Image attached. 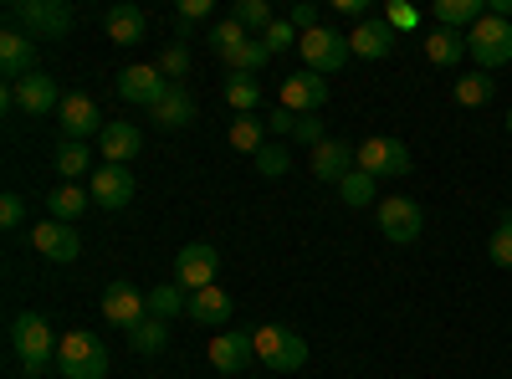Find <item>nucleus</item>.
<instances>
[{"label": "nucleus", "instance_id": "obj_1", "mask_svg": "<svg viewBox=\"0 0 512 379\" xmlns=\"http://www.w3.org/2000/svg\"><path fill=\"white\" fill-rule=\"evenodd\" d=\"M6 21H11V31H21L31 41H57L72 31V6H62V0H16Z\"/></svg>", "mask_w": 512, "mask_h": 379}, {"label": "nucleus", "instance_id": "obj_2", "mask_svg": "<svg viewBox=\"0 0 512 379\" xmlns=\"http://www.w3.org/2000/svg\"><path fill=\"white\" fill-rule=\"evenodd\" d=\"M57 333H52V323L41 318V313H21L16 323H11V349H16V359L26 364V374H41L52 359H57Z\"/></svg>", "mask_w": 512, "mask_h": 379}, {"label": "nucleus", "instance_id": "obj_3", "mask_svg": "<svg viewBox=\"0 0 512 379\" xmlns=\"http://www.w3.org/2000/svg\"><path fill=\"white\" fill-rule=\"evenodd\" d=\"M210 47H216V52L231 62V72H251V77L272 62V52L262 47V36H251L246 26H236V16L210 31Z\"/></svg>", "mask_w": 512, "mask_h": 379}, {"label": "nucleus", "instance_id": "obj_4", "mask_svg": "<svg viewBox=\"0 0 512 379\" xmlns=\"http://www.w3.org/2000/svg\"><path fill=\"white\" fill-rule=\"evenodd\" d=\"M57 369H62L67 379H103V374H108V344L98 339V333L72 328L67 339L57 344Z\"/></svg>", "mask_w": 512, "mask_h": 379}, {"label": "nucleus", "instance_id": "obj_5", "mask_svg": "<svg viewBox=\"0 0 512 379\" xmlns=\"http://www.w3.org/2000/svg\"><path fill=\"white\" fill-rule=\"evenodd\" d=\"M251 344H256V359H262L267 369H277V374H292V369L308 364V344L297 339L292 328H282V323L251 328Z\"/></svg>", "mask_w": 512, "mask_h": 379}, {"label": "nucleus", "instance_id": "obj_6", "mask_svg": "<svg viewBox=\"0 0 512 379\" xmlns=\"http://www.w3.org/2000/svg\"><path fill=\"white\" fill-rule=\"evenodd\" d=\"M466 57H477V72L507 67L512 62V21H502V16L487 11L472 31H466Z\"/></svg>", "mask_w": 512, "mask_h": 379}, {"label": "nucleus", "instance_id": "obj_7", "mask_svg": "<svg viewBox=\"0 0 512 379\" xmlns=\"http://www.w3.org/2000/svg\"><path fill=\"white\" fill-rule=\"evenodd\" d=\"M297 52H303V62H308V72H318V77H328V72H338V67H349V36L344 31H333V26H318V31H308L303 41H297Z\"/></svg>", "mask_w": 512, "mask_h": 379}, {"label": "nucleus", "instance_id": "obj_8", "mask_svg": "<svg viewBox=\"0 0 512 379\" xmlns=\"http://www.w3.org/2000/svg\"><path fill=\"white\" fill-rule=\"evenodd\" d=\"M359 170H364V175H374V180H390V175H410L415 164H410V149H405L400 139L374 134V139H364V144H359Z\"/></svg>", "mask_w": 512, "mask_h": 379}, {"label": "nucleus", "instance_id": "obj_9", "mask_svg": "<svg viewBox=\"0 0 512 379\" xmlns=\"http://www.w3.org/2000/svg\"><path fill=\"white\" fill-rule=\"evenodd\" d=\"M374 210H379V231H384V241H395V246L420 241V226H425L420 200H410V195H390V200H379Z\"/></svg>", "mask_w": 512, "mask_h": 379}, {"label": "nucleus", "instance_id": "obj_10", "mask_svg": "<svg viewBox=\"0 0 512 379\" xmlns=\"http://www.w3.org/2000/svg\"><path fill=\"white\" fill-rule=\"evenodd\" d=\"M216 272H221V251H216V246H205V241L180 246V257H175V282H180L185 292L216 287Z\"/></svg>", "mask_w": 512, "mask_h": 379}, {"label": "nucleus", "instance_id": "obj_11", "mask_svg": "<svg viewBox=\"0 0 512 379\" xmlns=\"http://www.w3.org/2000/svg\"><path fill=\"white\" fill-rule=\"evenodd\" d=\"M169 88H175V82L159 72V62H139V67H123V72H118V98H123V103L154 108Z\"/></svg>", "mask_w": 512, "mask_h": 379}, {"label": "nucleus", "instance_id": "obj_12", "mask_svg": "<svg viewBox=\"0 0 512 379\" xmlns=\"http://www.w3.org/2000/svg\"><path fill=\"white\" fill-rule=\"evenodd\" d=\"M6 108H21V113L41 118V113L62 108V88H57L47 72H31V77H21V82H11V88H6Z\"/></svg>", "mask_w": 512, "mask_h": 379}, {"label": "nucleus", "instance_id": "obj_13", "mask_svg": "<svg viewBox=\"0 0 512 379\" xmlns=\"http://www.w3.org/2000/svg\"><path fill=\"white\" fill-rule=\"evenodd\" d=\"M277 103L287 108V113H323V103H328V82L318 77V72H292V77H282V93H277Z\"/></svg>", "mask_w": 512, "mask_h": 379}, {"label": "nucleus", "instance_id": "obj_14", "mask_svg": "<svg viewBox=\"0 0 512 379\" xmlns=\"http://www.w3.org/2000/svg\"><path fill=\"white\" fill-rule=\"evenodd\" d=\"M103 318L113 328H139L149 318V292H139L134 282H113L103 292Z\"/></svg>", "mask_w": 512, "mask_h": 379}, {"label": "nucleus", "instance_id": "obj_15", "mask_svg": "<svg viewBox=\"0 0 512 379\" xmlns=\"http://www.w3.org/2000/svg\"><path fill=\"white\" fill-rule=\"evenodd\" d=\"M88 195L103 210H123L128 200H134V175H128V164H98L93 180H88Z\"/></svg>", "mask_w": 512, "mask_h": 379}, {"label": "nucleus", "instance_id": "obj_16", "mask_svg": "<svg viewBox=\"0 0 512 379\" xmlns=\"http://www.w3.org/2000/svg\"><path fill=\"white\" fill-rule=\"evenodd\" d=\"M31 246H36L47 262H77V251H82L77 226H62V221H52V216L31 226Z\"/></svg>", "mask_w": 512, "mask_h": 379}, {"label": "nucleus", "instance_id": "obj_17", "mask_svg": "<svg viewBox=\"0 0 512 379\" xmlns=\"http://www.w3.org/2000/svg\"><path fill=\"white\" fill-rule=\"evenodd\" d=\"M57 118H62V134H67V139H77V144L88 139V134H103V123H108L88 93H67V98H62V108H57Z\"/></svg>", "mask_w": 512, "mask_h": 379}, {"label": "nucleus", "instance_id": "obj_18", "mask_svg": "<svg viewBox=\"0 0 512 379\" xmlns=\"http://www.w3.org/2000/svg\"><path fill=\"white\" fill-rule=\"evenodd\" d=\"M354 170H359V154H354V144H344V139H323V144L313 149V180L338 185V180L354 175Z\"/></svg>", "mask_w": 512, "mask_h": 379}, {"label": "nucleus", "instance_id": "obj_19", "mask_svg": "<svg viewBox=\"0 0 512 379\" xmlns=\"http://www.w3.org/2000/svg\"><path fill=\"white\" fill-rule=\"evenodd\" d=\"M256 359V344H251V333H216L210 339V364H216V374L221 379H231V374H241L246 364Z\"/></svg>", "mask_w": 512, "mask_h": 379}, {"label": "nucleus", "instance_id": "obj_20", "mask_svg": "<svg viewBox=\"0 0 512 379\" xmlns=\"http://www.w3.org/2000/svg\"><path fill=\"white\" fill-rule=\"evenodd\" d=\"M395 41H400V31L390 26V21H364V26H354V36H349V52L359 57V62H384L395 52Z\"/></svg>", "mask_w": 512, "mask_h": 379}, {"label": "nucleus", "instance_id": "obj_21", "mask_svg": "<svg viewBox=\"0 0 512 379\" xmlns=\"http://www.w3.org/2000/svg\"><path fill=\"white\" fill-rule=\"evenodd\" d=\"M185 318H195L200 328H226V323L236 318V303H231L226 287H200V292H190Z\"/></svg>", "mask_w": 512, "mask_h": 379}, {"label": "nucleus", "instance_id": "obj_22", "mask_svg": "<svg viewBox=\"0 0 512 379\" xmlns=\"http://www.w3.org/2000/svg\"><path fill=\"white\" fill-rule=\"evenodd\" d=\"M0 72H6V88H11V82H21V77H31V72H41L36 67V41L21 36V31L0 36Z\"/></svg>", "mask_w": 512, "mask_h": 379}, {"label": "nucleus", "instance_id": "obj_23", "mask_svg": "<svg viewBox=\"0 0 512 379\" xmlns=\"http://www.w3.org/2000/svg\"><path fill=\"white\" fill-rule=\"evenodd\" d=\"M98 149H103V159L108 164H128V159H139V149H144V134L134 129V123H103V134H98Z\"/></svg>", "mask_w": 512, "mask_h": 379}, {"label": "nucleus", "instance_id": "obj_24", "mask_svg": "<svg viewBox=\"0 0 512 379\" xmlns=\"http://www.w3.org/2000/svg\"><path fill=\"white\" fill-rule=\"evenodd\" d=\"M103 31H108L113 47H139V41L149 36V16L139 6H113L108 21H103Z\"/></svg>", "mask_w": 512, "mask_h": 379}, {"label": "nucleus", "instance_id": "obj_25", "mask_svg": "<svg viewBox=\"0 0 512 379\" xmlns=\"http://www.w3.org/2000/svg\"><path fill=\"white\" fill-rule=\"evenodd\" d=\"M149 113H154L159 129H185V123H195V93L185 88V82H175V88H169Z\"/></svg>", "mask_w": 512, "mask_h": 379}, {"label": "nucleus", "instance_id": "obj_26", "mask_svg": "<svg viewBox=\"0 0 512 379\" xmlns=\"http://www.w3.org/2000/svg\"><path fill=\"white\" fill-rule=\"evenodd\" d=\"M482 16H487V0H436L431 6V21L446 31H472Z\"/></svg>", "mask_w": 512, "mask_h": 379}, {"label": "nucleus", "instance_id": "obj_27", "mask_svg": "<svg viewBox=\"0 0 512 379\" xmlns=\"http://www.w3.org/2000/svg\"><path fill=\"white\" fill-rule=\"evenodd\" d=\"M461 57H466V31H446V26H431V31H425V62L456 67Z\"/></svg>", "mask_w": 512, "mask_h": 379}, {"label": "nucleus", "instance_id": "obj_28", "mask_svg": "<svg viewBox=\"0 0 512 379\" xmlns=\"http://www.w3.org/2000/svg\"><path fill=\"white\" fill-rule=\"evenodd\" d=\"M451 98H456L461 108H487V103L497 98V82H492V72H461V77L451 82Z\"/></svg>", "mask_w": 512, "mask_h": 379}, {"label": "nucleus", "instance_id": "obj_29", "mask_svg": "<svg viewBox=\"0 0 512 379\" xmlns=\"http://www.w3.org/2000/svg\"><path fill=\"white\" fill-rule=\"evenodd\" d=\"M231 149L236 154H262L267 149V118H256V113H236V123H231Z\"/></svg>", "mask_w": 512, "mask_h": 379}, {"label": "nucleus", "instance_id": "obj_30", "mask_svg": "<svg viewBox=\"0 0 512 379\" xmlns=\"http://www.w3.org/2000/svg\"><path fill=\"white\" fill-rule=\"evenodd\" d=\"M93 205V195L82 190V185H57L52 195H47V210H52V221H62V226H72L82 210Z\"/></svg>", "mask_w": 512, "mask_h": 379}, {"label": "nucleus", "instance_id": "obj_31", "mask_svg": "<svg viewBox=\"0 0 512 379\" xmlns=\"http://www.w3.org/2000/svg\"><path fill=\"white\" fill-rule=\"evenodd\" d=\"M226 103H231L236 113H256V108H262V82H256L251 72H231V82H226Z\"/></svg>", "mask_w": 512, "mask_h": 379}, {"label": "nucleus", "instance_id": "obj_32", "mask_svg": "<svg viewBox=\"0 0 512 379\" xmlns=\"http://www.w3.org/2000/svg\"><path fill=\"white\" fill-rule=\"evenodd\" d=\"M185 308H190V292H185L180 282H169V287H154V292H149V313L164 318V323H169V318H180Z\"/></svg>", "mask_w": 512, "mask_h": 379}, {"label": "nucleus", "instance_id": "obj_33", "mask_svg": "<svg viewBox=\"0 0 512 379\" xmlns=\"http://www.w3.org/2000/svg\"><path fill=\"white\" fill-rule=\"evenodd\" d=\"M128 344H134V354H159L164 344H169V328H164V318H144L139 328H128Z\"/></svg>", "mask_w": 512, "mask_h": 379}, {"label": "nucleus", "instance_id": "obj_34", "mask_svg": "<svg viewBox=\"0 0 512 379\" xmlns=\"http://www.w3.org/2000/svg\"><path fill=\"white\" fill-rule=\"evenodd\" d=\"M57 170L67 175V185H77V175H88V170H93V159H88V144H77V139H62V144H57Z\"/></svg>", "mask_w": 512, "mask_h": 379}, {"label": "nucleus", "instance_id": "obj_35", "mask_svg": "<svg viewBox=\"0 0 512 379\" xmlns=\"http://www.w3.org/2000/svg\"><path fill=\"white\" fill-rule=\"evenodd\" d=\"M338 200H344V205H379V195H374V175H364V170L344 175V180H338Z\"/></svg>", "mask_w": 512, "mask_h": 379}, {"label": "nucleus", "instance_id": "obj_36", "mask_svg": "<svg viewBox=\"0 0 512 379\" xmlns=\"http://www.w3.org/2000/svg\"><path fill=\"white\" fill-rule=\"evenodd\" d=\"M272 21H277V16H272L267 0H241V6H236V26H246V31H256V36H262Z\"/></svg>", "mask_w": 512, "mask_h": 379}, {"label": "nucleus", "instance_id": "obj_37", "mask_svg": "<svg viewBox=\"0 0 512 379\" xmlns=\"http://www.w3.org/2000/svg\"><path fill=\"white\" fill-rule=\"evenodd\" d=\"M297 41H303V36H297V26L287 21V16H277L267 31H262V47L277 57V52H287V47H297Z\"/></svg>", "mask_w": 512, "mask_h": 379}, {"label": "nucleus", "instance_id": "obj_38", "mask_svg": "<svg viewBox=\"0 0 512 379\" xmlns=\"http://www.w3.org/2000/svg\"><path fill=\"white\" fill-rule=\"evenodd\" d=\"M256 170H262L267 180H282V175L292 170V159H287V149H282V144H267L262 154H256Z\"/></svg>", "mask_w": 512, "mask_h": 379}, {"label": "nucleus", "instance_id": "obj_39", "mask_svg": "<svg viewBox=\"0 0 512 379\" xmlns=\"http://www.w3.org/2000/svg\"><path fill=\"white\" fill-rule=\"evenodd\" d=\"M487 257H492V267H512V216L492 231V241H487Z\"/></svg>", "mask_w": 512, "mask_h": 379}, {"label": "nucleus", "instance_id": "obj_40", "mask_svg": "<svg viewBox=\"0 0 512 379\" xmlns=\"http://www.w3.org/2000/svg\"><path fill=\"white\" fill-rule=\"evenodd\" d=\"M159 72L169 77V82H185V72H190V52H185V41H175L164 57H159Z\"/></svg>", "mask_w": 512, "mask_h": 379}, {"label": "nucleus", "instance_id": "obj_41", "mask_svg": "<svg viewBox=\"0 0 512 379\" xmlns=\"http://www.w3.org/2000/svg\"><path fill=\"white\" fill-rule=\"evenodd\" d=\"M26 221V200L16 195V190H6V195H0V226H6V231H16Z\"/></svg>", "mask_w": 512, "mask_h": 379}, {"label": "nucleus", "instance_id": "obj_42", "mask_svg": "<svg viewBox=\"0 0 512 379\" xmlns=\"http://www.w3.org/2000/svg\"><path fill=\"white\" fill-rule=\"evenodd\" d=\"M384 21H390L395 31H415L420 26V11L405 6V0H390V6H384Z\"/></svg>", "mask_w": 512, "mask_h": 379}, {"label": "nucleus", "instance_id": "obj_43", "mask_svg": "<svg viewBox=\"0 0 512 379\" xmlns=\"http://www.w3.org/2000/svg\"><path fill=\"white\" fill-rule=\"evenodd\" d=\"M292 139H297V144H308V149H318V144L328 139V134H323V123H318V113H303V118H297Z\"/></svg>", "mask_w": 512, "mask_h": 379}, {"label": "nucleus", "instance_id": "obj_44", "mask_svg": "<svg viewBox=\"0 0 512 379\" xmlns=\"http://www.w3.org/2000/svg\"><path fill=\"white\" fill-rule=\"evenodd\" d=\"M287 21L297 26V36H308V31H318L323 21H318V6H292L287 11Z\"/></svg>", "mask_w": 512, "mask_h": 379}, {"label": "nucleus", "instance_id": "obj_45", "mask_svg": "<svg viewBox=\"0 0 512 379\" xmlns=\"http://www.w3.org/2000/svg\"><path fill=\"white\" fill-rule=\"evenodd\" d=\"M292 129H297V113H287V108L277 103V108L267 113V134H292Z\"/></svg>", "mask_w": 512, "mask_h": 379}, {"label": "nucleus", "instance_id": "obj_46", "mask_svg": "<svg viewBox=\"0 0 512 379\" xmlns=\"http://www.w3.org/2000/svg\"><path fill=\"white\" fill-rule=\"evenodd\" d=\"M210 16V0H180V21H205Z\"/></svg>", "mask_w": 512, "mask_h": 379}, {"label": "nucleus", "instance_id": "obj_47", "mask_svg": "<svg viewBox=\"0 0 512 379\" xmlns=\"http://www.w3.org/2000/svg\"><path fill=\"white\" fill-rule=\"evenodd\" d=\"M333 6H338V11H344V16H354L359 26L369 21V16H364V11H369V6H364V0H333Z\"/></svg>", "mask_w": 512, "mask_h": 379}, {"label": "nucleus", "instance_id": "obj_48", "mask_svg": "<svg viewBox=\"0 0 512 379\" xmlns=\"http://www.w3.org/2000/svg\"><path fill=\"white\" fill-rule=\"evenodd\" d=\"M507 134H512V113H507Z\"/></svg>", "mask_w": 512, "mask_h": 379}]
</instances>
